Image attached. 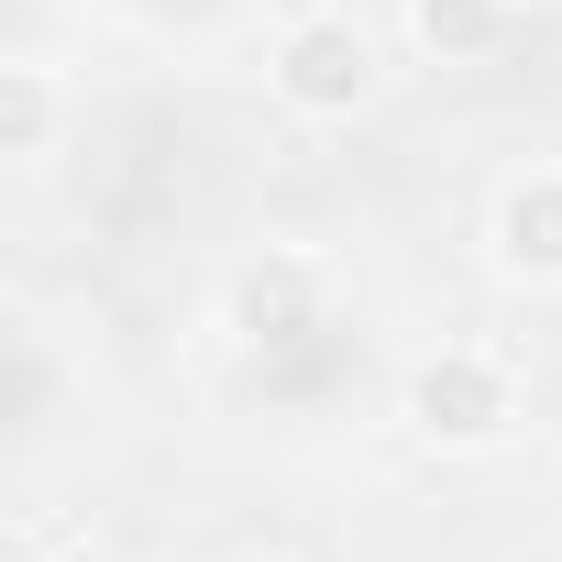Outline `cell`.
Instances as JSON below:
<instances>
[{
	"instance_id": "7a4b0ae2",
	"label": "cell",
	"mask_w": 562,
	"mask_h": 562,
	"mask_svg": "<svg viewBox=\"0 0 562 562\" xmlns=\"http://www.w3.org/2000/svg\"><path fill=\"white\" fill-rule=\"evenodd\" d=\"M276 100H288L299 122H353L375 100V34L353 12H299L288 34H276Z\"/></svg>"
},
{
	"instance_id": "6da1fadb",
	"label": "cell",
	"mask_w": 562,
	"mask_h": 562,
	"mask_svg": "<svg viewBox=\"0 0 562 562\" xmlns=\"http://www.w3.org/2000/svg\"><path fill=\"white\" fill-rule=\"evenodd\" d=\"M397 419H408L430 452H496V441L518 430V375H507L496 353H474V342H441V353L408 364Z\"/></svg>"
},
{
	"instance_id": "5b68a950",
	"label": "cell",
	"mask_w": 562,
	"mask_h": 562,
	"mask_svg": "<svg viewBox=\"0 0 562 562\" xmlns=\"http://www.w3.org/2000/svg\"><path fill=\"white\" fill-rule=\"evenodd\" d=\"M56 133H67V89H56V67L12 56V67H0V155H12V166H45Z\"/></svg>"
},
{
	"instance_id": "8992f818",
	"label": "cell",
	"mask_w": 562,
	"mask_h": 562,
	"mask_svg": "<svg viewBox=\"0 0 562 562\" xmlns=\"http://www.w3.org/2000/svg\"><path fill=\"white\" fill-rule=\"evenodd\" d=\"M408 45L441 67H474L507 45V0H408Z\"/></svg>"
},
{
	"instance_id": "3957f363",
	"label": "cell",
	"mask_w": 562,
	"mask_h": 562,
	"mask_svg": "<svg viewBox=\"0 0 562 562\" xmlns=\"http://www.w3.org/2000/svg\"><path fill=\"white\" fill-rule=\"evenodd\" d=\"M221 321L254 342V353H276V342H310L321 321H331V265L321 254H299V243H265L232 288H221Z\"/></svg>"
},
{
	"instance_id": "277c9868",
	"label": "cell",
	"mask_w": 562,
	"mask_h": 562,
	"mask_svg": "<svg viewBox=\"0 0 562 562\" xmlns=\"http://www.w3.org/2000/svg\"><path fill=\"white\" fill-rule=\"evenodd\" d=\"M485 254L518 288H562V166H518L485 210Z\"/></svg>"
},
{
	"instance_id": "52a82bcc",
	"label": "cell",
	"mask_w": 562,
	"mask_h": 562,
	"mask_svg": "<svg viewBox=\"0 0 562 562\" xmlns=\"http://www.w3.org/2000/svg\"><path fill=\"white\" fill-rule=\"evenodd\" d=\"M56 562H111V551H56Z\"/></svg>"
}]
</instances>
